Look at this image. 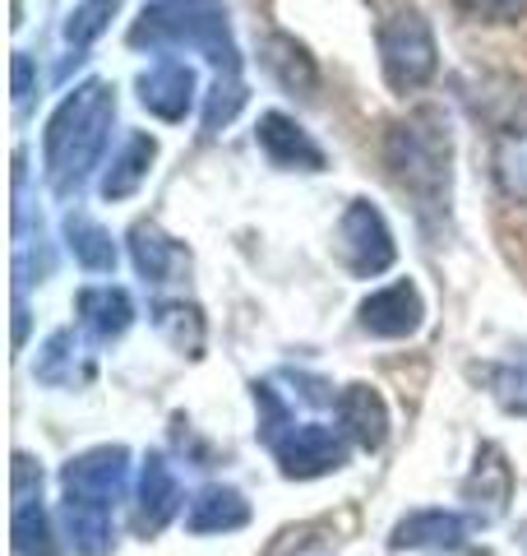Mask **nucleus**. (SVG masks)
<instances>
[{
	"label": "nucleus",
	"instance_id": "nucleus-1",
	"mask_svg": "<svg viewBox=\"0 0 527 556\" xmlns=\"http://www.w3.org/2000/svg\"><path fill=\"white\" fill-rule=\"evenodd\" d=\"M130 486V450L98 445L61 468V519L75 552L107 556L112 552V515Z\"/></svg>",
	"mask_w": 527,
	"mask_h": 556
},
{
	"label": "nucleus",
	"instance_id": "nucleus-2",
	"mask_svg": "<svg viewBox=\"0 0 527 556\" xmlns=\"http://www.w3.org/2000/svg\"><path fill=\"white\" fill-rule=\"evenodd\" d=\"M112 116H116V89L107 79H88L61 102L56 116L47 121L42 167H47V181L56 195H75L88 172L98 167Z\"/></svg>",
	"mask_w": 527,
	"mask_h": 556
},
{
	"label": "nucleus",
	"instance_id": "nucleus-3",
	"mask_svg": "<svg viewBox=\"0 0 527 556\" xmlns=\"http://www.w3.org/2000/svg\"><path fill=\"white\" fill-rule=\"evenodd\" d=\"M449 159H453L449 121L435 108L408 112L384 135V163H389L394 181L416 200L421 214L449 204Z\"/></svg>",
	"mask_w": 527,
	"mask_h": 556
},
{
	"label": "nucleus",
	"instance_id": "nucleus-4",
	"mask_svg": "<svg viewBox=\"0 0 527 556\" xmlns=\"http://www.w3.org/2000/svg\"><path fill=\"white\" fill-rule=\"evenodd\" d=\"M130 47H195L218 65V79L241 75V51L218 0H153L130 28Z\"/></svg>",
	"mask_w": 527,
	"mask_h": 556
},
{
	"label": "nucleus",
	"instance_id": "nucleus-5",
	"mask_svg": "<svg viewBox=\"0 0 527 556\" xmlns=\"http://www.w3.org/2000/svg\"><path fill=\"white\" fill-rule=\"evenodd\" d=\"M375 47H380V65L394 93H416L435 79V70H439L435 33L412 5H402L398 14H384L375 28Z\"/></svg>",
	"mask_w": 527,
	"mask_h": 556
},
{
	"label": "nucleus",
	"instance_id": "nucleus-6",
	"mask_svg": "<svg viewBox=\"0 0 527 556\" xmlns=\"http://www.w3.org/2000/svg\"><path fill=\"white\" fill-rule=\"evenodd\" d=\"M333 255H338V265L357 278H375L394 265V232L384 214L371 204V200H351L338 218V232H333Z\"/></svg>",
	"mask_w": 527,
	"mask_h": 556
},
{
	"label": "nucleus",
	"instance_id": "nucleus-7",
	"mask_svg": "<svg viewBox=\"0 0 527 556\" xmlns=\"http://www.w3.org/2000/svg\"><path fill=\"white\" fill-rule=\"evenodd\" d=\"M490 186H496L500 200V218H518V228H500L504 241H527V121L496 135V144H490Z\"/></svg>",
	"mask_w": 527,
	"mask_h": 556
},
{
	"label": "nucleus",
	"instance_id": "nucleus-8",
	"mask_svg": "<svg viewBox=\"0 0 527 556\" xmlns=\"http://www.w3.org/2000/svg\"><path fill=\"white\" fill-rule=\"evenodd\" d=\"M273 455L287 478H320V473H333V468L347 464V437L324 422L287 427V437L273 441Z\"/></svg>",
	"mask_w": 527,
	"mask_h": 556
},
{
	"label": "nucleus",
	"instance_id": "nucleus-9",
	"mask_svg": "<svg viewBox=\"0 0 527 556\" xmlns=\"http://www.w3.org/2000/svg\"><path fill=\"white\" fill-rule=\"evenodd\" d=\"M14 552L56 556L47 510H42V468L28 455H14Z\"/></svg>",
	"mask_w": 527,
	"mask_h": 556
},
{
	"label": "nucleus",
	"instance_id": "nucleus-10",
	"mask_svg": "<svg viewBox=\"0 0 527 556\" xmlns=\"http://www.w3.org/2000/svg\"><path fill=\"white\" fill-rule=\"evenodd\" d=\"M421 316H426V302H421L416 283H408V278H398V283L371 292V298L361 302L357 320L365 334L375 339H408L421 329Z\"/></svg>",
	"mask_w": 527,
	"mask_h": 556
},
{
	"label": "nucleus",
	"instance_id": "nucleus-11",
	"mask_svg": "<svg viewBox=\"0 0 527 556\" xmlns=\"http://www.w3.org/2000/svg\"><path fill=\"white\" fill-rule=\"evenodd\" d=\"M139 102L157 121H185V112L195 108V70L181 61H157L139 75Z\"/></svg>",
	"mask_w": 527,
	"mask_h": 556
},
{
	"label": "nucleus",
	"instance_id": "nucleus-12",
	"mask_svg": "<svg viewBox=\"0 0 527 556\" xmlns=\"http://www.w3.org/2000/svg\"><path fill=\"white\" fill-rule=\"evenodd\" d=\"M255 135H259V149L269 153V163H278V167H292V172L296 167L301 172H320L324 167V149L283 112H264Z\"/></svg>",
	"mask_w": 527,
	"mask_h": 556
},
{
	"label": "nucleus",
	"instance_id": "nucleus-13",
	"mask_svg": "<svg viewBox=\"0 0 527 556\" xmlns=\"http://www.w3.org/2000/svg\"><path fill=\"white\" fill-rule=\"evenodd\" d=\"M467 543V525L453 510H416L394 525L389 547L398 552H459Z\"/></svg>",
	"mask_w": 527,
	"mask_h": 556
},
{
	"label": "nucleus",
	"instance_id": "nucleus-14",
	"mask_svg": "<svg viewBox=\"0 0 527 556\" xmlns=\"http://www.w3.org/2000/svg\"><path fill=\"white\" fill-rule=\"evenodd\" d=\"M181 510V482H176L171 464L163 455H149L139 468V510H134V529L139 533H157L167 519Z\"/></svg>",
	"mask_w": 527,
	"mask_h": 556
},
{
	"label": "nucleus",
	"instance_id": "nucleus-15",
	"mask_svg": "<svg viewBox=\"0 0 527 556\" xmlns=\"http://www.w3.org/2000/svg\"><path fill=\"white\" fill-rule=\"evenodd\" d=\"M338 422L361 450H380L389 437V404L371 386H347L338 394Z\"/></svg>",
	"mask_w": 527,
	"mask_h": 556
},
{
	"label": "nucleus",
	"instance_id": "nucleus-16",
	"mask_svg": "<svg viewBox=\"0 0 527 556\" xmlns=\"http://www.w3.org/2000/svg\"><path fill=\"white\" fill-rule=\"evenodd\" d=\"M75 311L98 343H112L134 325V302L126 288H83L75 298Z\"/></svg>",
	"mask_w": 527,
	"mask_h": 556
},
{
	"label": "nucleus",
	"instance_id": "nucleus-17",
	"mask_svg": "<svg viewBox=\"0 0 527 556\" xmlns=\"http://www.w3.org/2000/svg\"><path fill=\"white\" fill-rule=\"evenodd\" d=\"M130 255H134V269L144 274L149 283H171V274H181L190 265L181 241H171L157 223H134L130 228Z\"/></svg>",
	"mask_w": 527,
	"mask_h": 556
},
{
	"label": "nucleus",
	"instance_id": "nucleus-18",
	"mask_svg": "<svg viewBox=\"0 0 527 556\" xmlns=\"http://www.w3.org/2000/svg\"><path fill=\"white\" fill-rule=\"evenodd\" d=\"M241 525H250V506L236 486H204L185 510V529L190 533H232Z\"/></svg>",
	"mask_w": 527,
	"mask_h": 556
},
{
	"label": "nucleus",
	"instance_id": "nucleus-19",
	"mask_svg": "<svg viewBox=\"0 0 527 556\" xmlns=\"http://www.w3.org/2000/svg\"><path fill=\"white\" fill-rule=\"evenodd\" d=\"M264 65H269V75L283 84L287 93L310 98L314 89H320V65H314V56L296 38H283V33L264 38Z\"/></svg>",
	"mask_w": 527,
	"mask_h": 556
},
{
	"label": "nucleus",
	"instance_id": "nucleus-20",
	"mask_svg": "<svg viewBox=\"0 0 527 556\" xmlns=\"http://www.w3.org/2000/svg\"><path fill=\"white\" fill-rule=\"evenodd\" d=\"M449 10L463 33H486V38L527 28V0H449Z\"/></svg>",
	"mask_w": 527,
	"mask_h": 556
},
{
	"label": "nucleus",
	"instance_id": "nucleus-21",
	"mask_svg": "<svg viewBox=\"0 0 527 556\" xmlns=\"http://www.w3.org/2000/svg\"><path fill=\"white\" fill-rule=\"evenodd\" d=\"M153 159H157V139L153 135H130L126 149H120V159L107 167V177H102V195H107V200L134 195V190L144 186Z\"/></svg>",
	"mask_w": 527,
	"mask_h": 556
},
{
	"label": "nucleus",
	"instance_id": "nucleus-22",
	"mask_svg": "<svg viewBox=\"0 0 527 556\" xmlns=\"http://www.w3.org/2000/svg\"><path fill=\"white\" fill-rule=\"evenodd\" d=\"M65 241H69V251H75V260L88 274H112L116 269V241H112V232L98 228L88 214H69L65 218Z\"/></svg>",
	"mask_w": 527,
	"mask_h": 556
},
{
	"label": "nucleus",
	"instance_id": "nucleus-23",
	"mask_svg": "<svg viewBox=\"0 0 527 556\" xmlns=\"http://www.w3.org/2000/svg\"><path fill=\"white\" fill-rule=\"evenodd\" d=\"M153 325L176 353L185 357H200L204 353V316L200 306H185V302H157L153 306Z\"/></svg>",
	"mask_w": 527,
	"mask_h": 556
},
{
	"label": "nucleus",
	"instance_id": "nucleus-24",
	"mask_svg": "<svg viewBox=\"0 0 527 556\" xmlns=\"http://www.w3.org/2000/svg\"><path fill=\"white\" fill-rule=\"evenodd\" d=\"M486 496V515H500L504 510V501H509V464L496 445H486L481 455H477V468H472V478L463 482V496Z\"/></svg>",
	"mask_w": 527,
	"mask_h": 556
},
{
	"label": "nucleus",
	"instance_id": "nucleus-25",
	"mask_svg": "<svg viewBox=\"0 0 527 556\" xmlns=\"http://www.w3.org/2000/svg\"><path fill=\"white\" fill-rule=\"evenodd\" d=\"M116 5H120V0H83V5L69 14V24H65V42L75 51H83L93 38H102V28L112 24Z\"/></svg>",
	"mask_w": 527,
	"mask_h": 556
},
{
	"label": "nucleus",
	"instance_id": "nucleus-26",
	"mask_svg": "<svg viewBox=\"0 0 527 556\" xmlns=\"http://www.w3.org/2000/svg\"><path fill=\"white\" fill-rule=\"evenodd\" d=\"M245 84H241V75H222L218 84H214V93H208V108H204V130L208 135H218L227 121H232L241 108H245Z\"/></svg>",
	"mask_w": 527,
	"mask_h": 556
},
{
	"label": "nucleus",
	"instance_id": "nucleus-27",
	"mask_svg": "<svg viewBox=\"0 0 527 556\" xmlns=\"http://www.w3.org/2000/svg\"><path fill=\"white\" fill-rule=\"evenodd\" d=\"M486 380L496 386V399L509 413H527V371H518V367H490Z\"/></svg>",
	"mask_w": 527,
	"mask_h": 556
},
{
	"label": "nucleus",
	"instance_id": "nucleus-28",
	"mask_svg": "<svg viewBox=\"0 0 527 556\" xmlns=\"http://www.w3.org/2000/svg\"><path fill=\"white\" fill-rule=\"evenodd\" d=\"M28 93H33V61L28 56H14V102H28Z\"/></svg>",
	"mask_w": 527,
	"mask_h": 556
},
{
	"label": "nucleus",
	"instance_id": "nucleus-29",
	"mask_svg": "<svg viewBox=\"0 0 527 556\" xmlns=\"http://www.w3.org/2000/svg\"><path fill=\"white\" fill-rule=\"evenodd\" d=\"M518 543H523V552H527V525H523V529H518Z\"/></svg>",
	"mask_w": 527,
	"mask_h": 556
}]
</instances>
